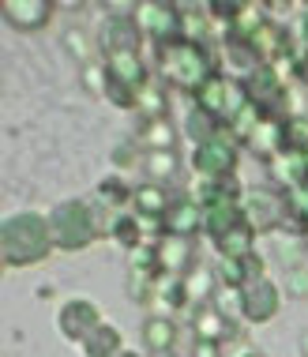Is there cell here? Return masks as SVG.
Listing matches in <instances>:
<instances>
[{
	"label": "cell",
	"instance_id": "obj_1",
	"mask_svg": "<svg viewBox=\"0 0 308 357\" xmlns=\"http://www.w3.org/2000/svg\"><path fill=\"white\" fill-rule=\"evenodd\" d=\"M154 64H158V79L166 86H177V91L196 94L207 79L218 75V53L215 45H199V42H166L154 45Z\"/></svg>",
	"mask_w": 308,
	"mask_h": 357
},
{
	"label": "cell",
	"instance_id": "obj_2",
	"mask_svg": "<svg viewBox=\"0 0 308 357\" xmlns=\"http://www.w3.org/2000/svg\"><path fill=\"white\" fill-rule=\"evenodd\" d=\"M53 248H56L53 226H49V215H42V211H15L0 226V256H4V267L42 264V259L53 256Z\"/></svg>",
	"mask_w": 308,
	"mask_h": 357
},
{
	"label": "cell",
	"instance_id": "obj_3",
	"mask_svg": "<svg viewBox=\"0 0 308 357\" xmlns=\"http://www.w3.org/2000/svg\"><path fill=\"white\" fill-rule=\"evenodd\" d=\"M188 196L203 211V234L218 241L229 229L245 226V188L237 181H192Z\"/></svg>",
	"mask_w": 308,
	"mask_h": 357
},
{
	"label": "cell",
	"instance_id": "obj_4",
	"mask_svg": "<svg viewBox=\"0 0 308 357\" xmlns=\"http://www.w3.org/2000/svg\"><path fill=\"white\" fill-rule=\"evenodd\" d=\"M49 226H53V241L61 252H83L102 234L98 207L86 204V199H64V204H56L49 211Z\"/></svg>",
	"mask_w": 308,
	"mask_h": 357
},
{
	"label": "cell",
	"instance_id": "obj_5",
	"mask_svg": "<svg viewBox=\"0 0 308 357\" xmlns=\"http://www.w3.org/2000/svg\"><path fill=\"white\" fill-rule=\"evenodd\" d=\"M237 158H240V143L226 132H218L215 139L192 147V173L199 181H233V169H237Z\"/></svg>",
	"mask_w": 308,
	"mask_h": 357
},
{
	"label": "cell",
	"instance_id": "obj_6",
	"mask_svg": "<svg viewBox=\"0 0 308 357\" xmlns=\"http://www.w3.org/2000/svg\"><path fill=\"white\" fill-rule=\"evenodd\" d=\"M240 83H245L248 102H252L263 117H275V121L293 117V109H290V86L282 83V75H278L271 64H259V68L252 75H245Z\"/></svg>",
	"mask_w": 308,
	"mask_h": 357
},
{
	"label": "cell",
	"instance_id": "obj_7",
	"mask_svg": "<svg viewBox=\"0 0 308 357\" xmlns=\"http://www.w3.org/2000/svg\"><path fill=\"white\" fill-rule=\"evenodd\" d=\"M192 102L229 128V124H233V117L248 105V94H245V83H240V79H229V75L218 72L215 79H207L196 94H192Z\"/></svg>",
	"mask_w": 308,
	"mask_h": 357
},
{
	"label": "cell",
	"instance_id": "obj_8",
	"mask_svg": "<svg viewBox=\"0 0 308 357\" xmlns=\"http://www.w3.org/2000/svg\"><path fill=\"white\" fill-rule=\"evenodd\" d=\"M245 222L256 234H275L290 222V199L286 192H275L267 185H252L245 188Z\"/></svg>",
	"mask_w": 308,
	"mask_h": 357
},
{
	"label": "cell",
	"instance_id": "obj_9",
	"mask_svg": "<svg viewBox=\"0 0 308 357\" xmlns=\"http://www.w3.org/2000/svg\"><path fill=\"white\" fill-rule=\"evenodd\" d=\"M132 19L139 23L143 38H151L154 45H166L180 38V8L177 4H136L132 8Z\"/></svg>",
	"mask_w": 308,
	"mask_h": 357
},
{
	"label": "cell",
	"instance_id": "obj_10",
	"mask_svg": "<svg viewBox=\"0 0 308 357\" xmlns=\"http://www.w3.org/2000/svg\"><path fill=\"white\" fill-rule=\"evenodd\" d=\"M98 324H105V320H102V308L94 305L91 297H68V301L56 308V331L75 346H79Z\"/></svg>",
	"mask_w": 308,
	"mask_h": 357
},
{
	"label": "cell",
	"instance_id": "obj_11",
	"mask_svg": "<svg viewBox=\"0 0 308 357\" xmlns=\"http://www.w3.org/2000/svg\"><path fill=\"white\" fill-rule=\"evenodd\" d=\"M278 308H282V289H278L267 275L240 289V320L267 324V320H275V316H278Z\"/></svg>",
	"mask_w": 308,
	"mask_h": 357
},
{
	"label": "cell",
	"instance_id": "obj_12",
	"mask_svg": "<svg viewBox=\"0 0 308 357\" xmlns=\"http://www.w3.org/2000/svg\"><path fill=\"white\" fill-rule=\"evenodd\" d=\"M98 45H102V56L143 50V31L132 15H109V19H102V26H98Z\"/></svg>",
	"mask_w": 308,
	"mask_h": 357
},
{
	"label": "cell",
	"instance_id": "obj_13",
	"mask_svg": "<svg viewBox=\"0 0 308 357\" xmlns=\"http://www.w3.org/2000/svg\"><path fill=\"white\" fill-rule=\"evenodd\" d=\"M192 294L185 286V275H158V282H154V294H151V312L158 316H185L192 312Z\"/></svg>",
	"mask_w": 308,
	"mask_h": 357
},
{
	"label": "cell",
	"instance_id": "obj_14",
	"mask_svg": "<svg viewBox=\"0 0 308 357\" xmlns=\"http://www.w3.org/2000/svg\"><path fill=\"white\" fill-rule=\"evenodd\" d=\"M162 275H188L196 267V237H177V234H162L154 241Z\"/></svg>",
	"mask_w": 308,
	"mask_h": 357
},
{
	"label": "cell",
	"instance_id": "obj_15",
	"mask_svg": "<svg viewBox=\"0 0 308 357\" xmlns=\"http://www.w3.org/2000/svg\"><path fill=\"white\" fill-rule=\"evenodd\" d=\"M56 8L49 0H4L0 4V15L12 31H42V26L53 23Z\"/></svg>",
	"mask_w": 308,
	"mask_h": 357
},
{
	"label": "cell",
	"instance_id": "obj_16",
	"mask_svg": "<svg viewBox=\"0 0 308 357\" xmlns=\"http://www.w3.org/2000/svg\"><path fill=\"white\" fill-rule=\"evenodd\" d=\"M188 324H192V339H199V342H218V346H222L226 339H233V320L222 316L210 301L192 308Z\"/></svg>",
	"mask_w": 308,
	"mask_h": 357
},
{
	"label": "cell",
	"instance_id": "obj_17",
	"mask_svg": "<svg viewBox=\"0 0 308 357\" xmlns=\"http://www.w3.org/2000/svg\"><path fill=\"white\" fill-rule=\"evenodd\" d=\"M173 192L166 185H154V181H147V185H139L136 192H132V211L143 218V222H151V226H162L166 222V211L173 207Z\"/></svg>",
	"mask_w": 308,
	"mask_h": 357
},
{
	"label": "cell",
	"instance_id": "obj_18",
	"mask_svg": "<svg viewBox=\"0 0 308 357\" xmlns=\"http://www.w3.org/2000/svg\"><path fill=\"white\" fill-rule=\"evenodd\" d=\"M162 229H166V234H177V237H196V234H203V211H199V204L188 196V192H180V196L173 199V207L166 211Z\"/></svg>",
	"mask_w": 308,
	"mask_h": 357
},
{
	"label": "cell",
	"instance_id": "obj_19",
	"mask_svg": "<svg viewBox=\"0 0 308 357\" xmlns=\"http://www.w3.org/2000/svg\"><path fill=\"white\" fill-rule=\"evenodd\" d=\"M143 342H147V354L154 357H169L177 350V320L173 316H158V312H147V320H143Z\"/></svg>",
	"mask_w": 308,
	"mask_h": 357
},
{
	"label": "cell",
	"instance_id": "obj_20",
	"mask_svg": "<svg viewBox=\"0 0 308 357\" xmlns=\"http://www.w3.org/2000/svg\"><path fill=\"white\" fill-rule=\"evenodd\" d=\"M245 147L259 154V158L271 162L278 151H286V121H275V117H263L256 124V132L245 139Z\"/></svg>",
	"mask_w": 308,
	"mask_h": 357
},
{
	"label": "cell",
	"instance_id": "obj_21",
	"mask_svg": "<svg viewBox=\"0 0 308 357\" xmlns=\"http://www.w3.org/2000/svg\"><path fill=\"white\" fill-rule=\"evenodd\" d=\"M218 282L222 286H233V289H245L248 282H256V278H263V259H259V252L245 256V259H218Z\"/></svg>",
	"mask_w": 308,
	"mask_h": 357
},
{
	"label": "cell",
	"instance_id": "obj_22",
	"mask_svg": "<svg viewBox=\"0 0 308 357\" xmlns=\"http://www.w3.org/2000/svg\"><path fill=\"white\" fill-rule=\"evenodd\" d=\"M271 177L286 188H297L308 181V151H278L271 162H267Z\"/></svg>",
	"mask_w": 308,
	"mask_h": 357
},
{
	"label": "cell",
	"instance_id": "obj_23",
	"mask_svg": "<svg viewBox=\"0 0 308 357\" xmlns=\"http://www.w3.org/2000/svg\"><path fill=\"white\" fill-rule=\"evenodd\" d=\"M210 245H215L218 259H245V256L256 252V229L245 222V226L229 229V234H222L218 241H210Z\"/></svg>",
	"mask_w": 308,
	"mask_h": 357
},
{
	"label": "cell",
	"instance_id": "obj_24",
	"mask_svg": "<svg viewBox=\"0 0 308 357\" xmlns=\"http://www.w3.org/2000/svg\"><path fill=\"white\" fill-rule=\"evenodd\" d=\"M121 350H124V339H121V331L113 324H98L79 342V354L83 357H117Z\"/></svg>",
	"mask_w": 308,
	"mask_h": 357
},
{
	"label": "cell",
	"instance_id": "obj_25",
	"mask_svg": "<svg viewBox=\"0 0 308 357\" xmlns=\"http://www.w3.org/2000/svg\"><path fill=\"white\" fill-rule=\"evenodd\" d=\"M136 143L143 151H173V143H177V128H173L169 117L143 121L139 132H136Z\"/></svg>",
	"mask_w": 308,
	"mask_h": 357
},
{
	"label": "cell",
	"instance_id": "obj_26",
	"mask_svg": "<svg viewBox=\"0 0 308 357\" xmlns=\"http://www.w3.org/2000/svg\"><path fill=\"white\" fill-rule=\"evenodd\" d=\"M180 132L192 139V147H199V143H207V139H215L218 132H226V124L222 121H215L210 113H203L199 105H192V109L185 113V124H180Z\"/></svg>",
	"mask_w": 308,
	"mask_h": 357
},
{
	"label": "cell",
	"instance_id": "obj_27",
	"mask_svg": "<svg viewBox=\"0 0 308 357\" xmlns=\"http://www.w3.org/2000/svg\"><path fill=\"white\" fill-rule=\"evenodd\" d=\"M136 113L143 121H158V117H169V86L162 79H151L147 86L139 91V105Z\"/></svg>",
	"mask_w": 308,
	"mask_h": 357
},
{
	"label": "cell",
	"instance_id": "obj_28",
	"mask_svg": "<svg viewBox=\"0 0 308 357\" xmlns=\"http://www.w3.org/2000/svg\"><path fill=\"white\" fill-rule=\"evenodd\" d=\"M185 286H188V294H192V305L215 301V294L222 289V282H218V271H210V267H203V264H196V267L185 275Z\"/></svg>",
	"mask_w": 308,
	"mask_h": 357
},
{
	"label": "cell",
	"instance_id": "obj_29",
	"mask_svg": "<svg viewBox=\"0 0 308 357\" xmlns=\"http://www.w3.org/2000/svg\"><path fill=\"white\" fill-rule=\"evenodd\" d=\"M132 192L136 188H128L121 181V173H113V177H105L98 192H94V207H113V211H128L132 207Z\"/></svg>",
	"mask_w": 308,
	"mask_h": 357
},
{
	"label": "cell",
	"instance_id": "obj_30",
	"mask_svg": "<svg viewBox=\"0 0 308 357\" xmlns=\"http://www.w3.org/2000/svg\"><path fill=\"white\" fill-rule=\"evenodd\" d=\"M143 169H147V181L154 185H166V177L180 169L177 151H143Z\"/></svg>",
	"mask_w": 308,
	"mask_h": 357
},
{
	"label": "cell",
	"instance_id": "obj_31",
	"mask_svg": "<svg viewBox=\"0 0 308 357\" xmlns=\"http://www.w3.org/2000/svg\"><path fill=\"white\" fill-rule=\"evenodd\" d=\"M286 199H290V222L305 234L308 229V181L297 188H286Z\"/></svg>",
	"mask_w": 308,
	"mask_h": 357
},
{
	"label": "cell",
	"instance_id": "obj_32",
	"mask_svg": "<svg viewBox=\"0 0 308 357\" xmlns=\"http://www.w3.org/2000/svg\"><path fill=\"white\" fill-rule=\"evenodd\" d=\"M286 151H308V113L286 117Z\"/></svg>",
	"mask_w": 308,
	"mask_h": 357
},
{
	"label": "cell",
	"instance_id": "obj_33",
	"mask_svg": "<svg viewBox=\"0 0 308 357\" xmlns=\"http://www.w3.org/2000/svg\"><path fill=\"white\" fill-rule=\"evenodd\" d=\"M286 289L297 294V297H308V264L286 267Z\"/></svg>",
	"mask_w": 308,
	"mask_h": 357
},
{
	"label": "cell",
	"instance_id": "obj_34",
	"mask_svg": "<svg viewBox=\"0 0 308 357\" xmlns=\"http://www.w3.org/2000/svg\"><path fill=\"white\" fill-rule=\"evenodd\" d=\"M297 45H301V50H308V4H301L297 8Z\"/></svg>",
	"mask_w": 308,
	"mask_h": 357
},
{
	"label": "cell",
	"instance_id": "obj_35",
	"mask_svg": "<svg viewBox=\"0 0 308 357\" xmlns=\"http://www.w3.org/2000/svg\"><path fill=\"white\" fill-rule=\"evenodd\" d=\"M192 357H222V346H218V342H199V339H192Z\"/></svg>",
	"mask_w": 308,
	"mask_h": 357
},
{
	"label": "cell",
	"instance_id": "obj_36",
	"mask_svg": "<svg viewBox=\"0 0 308 357\" xmlns=\"http://www.w3.org/2000/svg\"><path fill=\"white\" fill-rule=\"evenodd\" d=\"M297 346H301V354H305V357H308V331H305V335H301V342H297Z\"/></svg>",
	"mask_w": 308,
	"mask_h": 357
},
{
	"label": "cell",
	"instance_id": "obj_37",
	"mask_svg": "<svg viewBox=\"0 0 308 357\" xmlns=\"http://www.w3.org/2000/svg\"><path fill=\"white\" fill-rule=\"evenodd\" d=\"M117 357H143V354H136V350H121Z\"/></svg>",
	"mask_w": 308,
	"mask_h": 357
},
{
	"label": "cell",
	"instance_id": "obj_38",
	"mask_svg": "<svg viewBox=\"0 0 308 357\" xmlns=\"http://www.w3.org/2000/svg\"><path fill=\"white\" fill-rule=\"evenodd\" d=\"M301 237H305V245H308V229H305V234H301Z\"/></svg>",
	"mask_w": 308,
	"mask_h": 357
},
{
	"label": "cell",
	"instance_id": "obj_39",
	"mask_svg": "<svg viewBox=\"0 0 308 357\" xmlns=\"http://www.w3.org/2000/svg\"><path fill=\"white\" fill-rule=\"evenodd\" d=\"M169 357H173V354H169Z\"/></svg>",
	"mask_w": 308,
	"mask_h": 357
}]
</instances>
